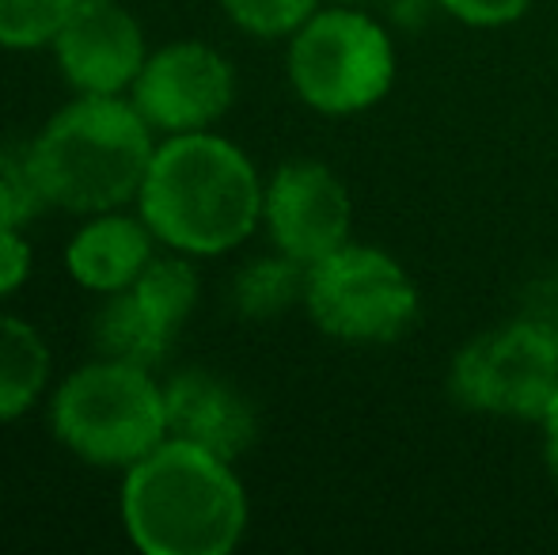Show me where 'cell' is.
<instances>
[{"mask_svg":"<svg viewBox=\"0 0 558 555\" xmlns=\"http://www.w3.org/2000/svg\"><path fill=\"white\" fill-rule=\"evenodd\" d=\"M263 191L266 179L235 141L194 130L156 141L133 206L160 248L217 260L255 237L263 225Z\"/></svg>","mask_w":558,"mask_h":555,"instance_id":"1","label":"cell"},{"mask_svg":"<svg viewBox=\"0 0 558 555\" xmlns=\"http://www.w3.org/2000/svg\"><path fill=\"white\" fill-rule=\"evenodd\" d=\"M118 518L141 555H228L251 521L235 464L168 434L122 472Z\"/></svg>","mask_w":558,"mask_h":555,"instance_id":"2","label":"cell"},{"mask_svg":"<svg viewBox=\"0 0 558 555\" xmlns=\"http://www.w3.org/2000/svg\"><path fill=\"white\" fill-rule=\"evenodd\" d=\"M153 153L156 130L130 96H73L27 145L50 209L76 217L133 206Z\"/></svg>","mask_w":558,"mask_h":555,"instance_id":"3","label":"cell"},{"mask_svg":"<svg viewBox=\"0 0 558 555\" xmlns=\"http://www.w3.org/2000/svg\"><path fill=\"white\" fill-rule=\"evenodd\" d=\"M46 419L69 457L104 472H125L168 437L163 381L148 365L99 354L53 385Z\"/></svg>","mask_w":558,"mask_h":555,"instance_id":"4","label":"cell"},{"mask_svg":"<svg viewBox=\"0 0 558 555\" xmlns=\"http://www.w3.org/2000/svg\"><path fill=\"white\" fill-rule=\"evenodd\" d=\"M286 76L308 111L353 119L373 111L396 84V38L365 8H316L289 35Z\"/></svg>","mask_w":558,"mask_h":555,"instance_id":"5","label":"cell"},{"mask_svg":"<svg viewBox=\"0 0 558 555\" xmlns=\"http://www.w3.org/2000/svg\"><path fill=\"white\" fill-rule=\"evenodd\" d=\"M304 312L327 339L350 347H388L418 324L422 297L391 252L345 240L304 278Z\"/></svg>","mask_w":558,"mask_h":555,"instance_id":"6","label":"cell"},{"mask_svg":"<svg viewBox=\"0 0 558 555\" xmlns=\"http://www.w3.org/2000/svg\"><path fill=\"white\" fill-rule=\"evenodd\" d=\"M555 393L558 335L551 319L521 316L486 327L448 365V396L471 415L539 422Z\"/></svg>","mask_w":558,"mask_h":555,"instance_id":"7","label":"cell"},{"mask_svg":"<svg viewBox=\"0 0 558 555\" xmlns=\"http://www.w3.org/2000/svg\"><path fill=\"white\" fill-rule=\"evenodd\" d=\"M235 65L202 38H175L148 50L133 88L125 92L141 119L160 137L214 130L235 107Z\"/></svg>","mask_w":558,"mask_h":555,"instance_id":"8","label":"cell"},{"mask_svg":"<svg viewBox=\"0 0 558 555\" xmlns=\"http://www.w3.org/2000/svg\"><path fill=\"white\" fill-rule=\"evenodd\" d=\"M263 229L274 252L301 267L327 260L350 240L353 202L342 176L324 160L293 156L278 164L263 191Z\"/></svg>","mask_w":558,"mask_h":555,"instance_id":"9","label":"cell"},{"mask_svg":"<svg viewBox=\"0 0 558 555\" xmlns=\"http://www.w3.org/2000/svg\"><path fill=\"white\" fill-rule=\"evenodd\" d=\"M50 50L76 96H125L148 58V35L122 0H81Z\"/></svg>","mask_w":558,"mask_h":555,"instance_id":"10","label":"cell"},{"mask_svg":"<svg viewBox=\"0 0 558 555\" xmlns=\"http://www.w3.org/2000/svg\"><path fill=\"white\" fill-rule=\"evenodd\" d=\"M168 434L186 437L225 460H240L258 442V411L243 388L214 370L186 365L163 377Z\"/></svg>","mask_w":558,"mask_h":555,"instance_id":"11","label":"cell"},{"mask_svg":"<svg viewBox=\"0 0 558 555\" xmlns=\"http://www.w3.org/2000/svg\"><path fill=\"white\" fill-rule=\"evenodd\" d=\"M156 248H160V240L153 237V229H148L141 214H125V209L92 214L69 237L65 275L84 293H122L148 267Z\"/></svg>","mask_w":558,"mask_h":555,"instance_id":"12","label":"cell"},{"mask_svg":"<svg viewBox=\"0 0 558 555\" xmlns=\"http://www.w3.org/2000/svg\"><path fill=\"white\" fill-rule=\"evenodd\" d=\"M53 350L31 319L0 312V426L23 419L46 396Z\"/></svg>","mask_w":558,"mask_h":555,"instance_id":"13","label":"cell"},{"mask_svg":"<svg viewBox=\"0 0 558 555\" xmlns=\"http://www.w3.org/2000/svg\"><path fill=\"white\" fill-rule=\"evenodd\" d=\"M92 339L104 358L156 370L168 358L175 331L163 327L130 289H122V293L104 297V309L96 312V324H92Z\"/></svg>","mask_w":558,"mask_h":555,"instance_id":"14","label":"cell"},{"mask_svg":"<svg viewBox=\"0 0 558 555\" xmlns=\"http://www.w3.org/2000/svg\"><path fill=\"white\" fill-rule=\"evenodd\" d=\"M304 278L308 267H301L289 255H258V260L243 263L232 278V309L251 324H266V319L286 316L289 309L304 304Z\"/></svg>","mask_w":558,"mask_h":555,"instance_id":"15","label":"cell"},{"mask_svg":"<svg viewBox=\"0 0 558 555\" xmlns=\"http://www.w3.org/2000/svg\"><path fill=\"white\" fill-rule=\"evenodd\" d=\"M130 293L137 297L163 327H171V331L179 335L186 327V319L194 316V309H198L202 278L191 255L156 252L153 260H148V267L137 275V281L130 286Z\"/></svg>","mask_w":558,"mask_h":555,"instance_id":"16","label":"cell"},{"mask_svg":"<svg viewBox=\"0 0 558 555\" xmlns=\"http://www.w3.org/2000/svg\"><path fill=\"white\" fill-rule=\"evenodd\" d=\"M81 0H0V50H43Z\"/></svg>","mask_w":558,"mask_h":555,"instance_id":"17","label":"cell"},{"mask_svg":"<svg viewBox=\"0 0 558 555\" xmlns=\"http://www.w3.org/2000/svg\"><path fill=\"white\" fill-rule=\"evenodd\" d=\"M50 209L35 168L27 160V148L0 145V229H27Z\"/></svg>","mask_w":558,"mask_h":555,"instance_id":"18","label":"cell"},{"mask_svg":"<svg viewBox=\"0 0 558 555\" xmlns=\"http://www.w3.org/2000/svg\"><path fill=\"white\" fill-rule=\"evenodd\" d=\"M225 20L251 38H289L319 0H217Z\"/></svg>","mask_w":558,"mask_h":555,"instance_id":"19","label":"cell"},{"mask_svg":"<svg viewBox=\"0 0 558 555\" xmlns=\"http://www.w3.org/2000/svg\"><path fill=\"white\" fill-rule=\"evenodd\" d=\"M532 8V0H437V12H445L448 20L463 23V27L494 31L509 27V23L524 20Z\"/></svg>","mask_w":558,"mask_h":555,"instance_id":"20","label":"cell"},{"mask_svg":"<svg viewBox=\"0 0 558 555\" xmlns=\"http://www.w3.org/2000/svg\"><path fill=\"white\" fill-rule=\"evenodd\" d=\"M35 270V252L23 229H0V301L15 297L31 281Z\"/></svg>","mask_w":558,"mask_h":555,"instance_id":"21","label":"cell"},{"mask_svg":"<svg viewBox=\"0 0 558 555\" xmlns=\"http://www.w3.org/2000/svg\"><path fill=\"white\" fill-rule=\"evenodd\" d=\"M384 4H388V15L399 23V27L414 31V27H422L429 15H434L437 0H384Z\"/></svg>","mask_w":558,"mask_h":555,"instance_id":"22","label":"cell"},{"mask_svg":"<svg viewBox=\"0 0 558 555\" xmlns=\"http://www.w3.org/2000/svg\"><path fill=\"white\" fill-rule=\"evenodd\" d=\"M539 430H544V464L551 472V480L558 483V393L547 403L544 419H539Z\"/></svg>","mask_w":558,"mask_h":555,"instance_id":"23","label":"cell"},{"mask_svg":"<svg viewBox=\"0 0 558 555\" xmlns=\"http://www.w3.org/2000/svg\"><path fill=\"white\" fill-rule=\"evenodd\" d=\"M335 4H353V8H365V4H384V0H335Z\"/></svg>","mask_w":558,"mask_h":555,"instance_id":"24","label":"cell"},{"mask_svg":"<svg viewBox=\"0 0 558 555\" xmlns=\"http://www.w3.org/2000/svg\"><path fill=\"white\" fill-rule=\"evenodd\" d=\"M551 327H555V335H558V316H555V319H551Z\"/></svg>","mask_w":558,"mask_h":555,"instance_id":"25","label":"cell"}]
</instances>
